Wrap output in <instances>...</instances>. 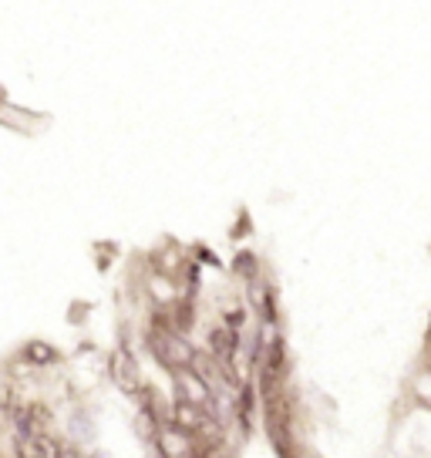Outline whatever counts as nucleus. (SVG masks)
I'll list each match as a JSON object with an SVG mask.
<instances>
[{
  "instance_id": "f257e3e1",
  "label": "nucleus",
  "mask_w": 431,
  "mask_h": 458,
  "mask_svg": "<svg viewBox=\"0 0 431 458\" xmlns=\"http://www.w3.org/2000/svg\"><path fill=\"white\" fill-rule=\"evenodd\" d=\"M156 350H158V357H162L168 367H186V364L192 361V350L186 347L179 337H162Z\"/></svg>"
},
{
  "instance_id": "f03ea898",
  "label": "nucleus",
  "mask_w": 431,
  "mask_h": 458,
  "mask_svg": "<svg viewBox=\"0 0 431 458\" xmlns=\"http://www.w3.org/2000/svg\"><path fill=\"white\" fill-rule=\"evenodd\" d=\"M111 367H115V381H118L125 391H135V387H138V367H135V361L128 354H115Z\"/></svg>"
},
{
  "instance_id": "7ed1b4c3",
  "label": "nucleus",
  "mask_w": 431,
  "mask_h": 458,
  "mask_svg": "<svg viewBox=\"0 0 431 458\" xmlns=\"http://www.w3.org/2000/svg\"><path fill=\"white\" fill-rule=\"evenodd\" d=\"M21 448H24V458H58V445L48 434H27Z\"/></svg>"
},
{
  "instance_id": "20e7f679",
  "label": "nucleus",
  "mask_w": 431,
  "mask_h": 458,
  "mask_svg": "<svg viewBox=\"0 0 431 458\" xmlns=\"http://www.w3.org/2000/svg\"><path fill=\"white\" fill-rule=\"evenodd\" d=\"M229 344H233V334L229 330H213V347L219 350V354H229Z\"/></svg>"
}]
</instances>
